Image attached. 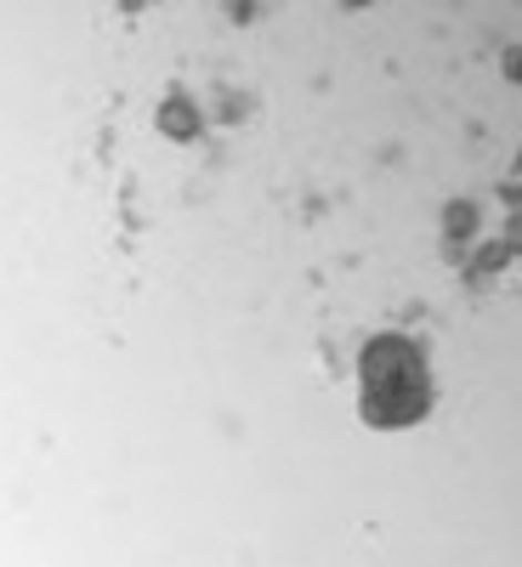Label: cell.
<instances>
[{"instance_id": "6da1fadb", "label": "cell", "mask_w": 522, "mask_h": 567, "mask_svg": "<svg viewBox=\"0 0 522 567\" xmlns=\"http://www.w3.org/2000/svg\"><path fill=\"white\" fill-rule=\"evenodd\" d=\"M80 187L131 307L296 341L375 432L478 392L522 272L516 7H120Z\"/></svg>"}]
</instances>
